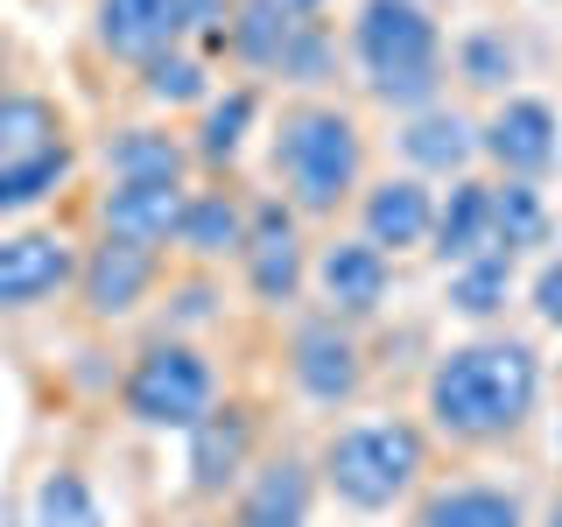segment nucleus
<instances>
[{"instance_id":"7c9ffc66","label":"nucleus","mask_w":562,"mask_h":527,"mask_svg":"<svg viewBox=\"0 0 562 527\" xmlns=\"http://www.w3.org/2000/svg\"><path fill=\"white\" fill-rule=\"evenodd\" d=\"M535 310H541V324H555V330H562V254L535 274Z\"/></svg>"},{"instance_id":"4468645a","label":"nucleus","mask_w":562,"mask_h":527,"mask_svg":"<svg viewBox=\"0 0 562 527\" xmlns=\"http://www.w3.org/2000/svg\"><path fill=\"white\" fill-rule=\"evenodd\" d=\"M316 289H324L330 316H373L386 303V289H394V268H386L380 246L338 239V246H324V260H316Z\"/></svg>"},{"instance_id":"f704fd0d","label":"nucleus","mask_w":562,"mask_h":527,"mask_svg":"<svg viewBox=\"0 0 562 527\" xmlns=\"http://www.w3.org/2000/svg\"><path fill=\"white\" fill-rule=\"evenodd\" d=\"M0 527H14V514H8V500H0Z\"/></svg>"},{"instance_id":"dca6fc26","label":"nucleus","mask_w":562,"mask_h":527,"mask_svg":"<svg viewBox=\"0 0 562 527\" xmlns=\"http://www.w3.org/2000/svg\"><path fill=\"white\" fill-rule=\"evenodd\" d=\"M233 527H310V464L303 457H274L246 479Z\"/></svg>"},{"instance_id":"412c9836","label":"nucleus","mask_w":562,"mask_h":527,"mask_svg":"<svg viewBox=\"0 0 562 527\" xmlns=\"http://www.w3.org/2000/svg\"><path fill=\"white\" fill-rule=\"evenodd\" d=\"M415 527H527V506L506 485H443L422 500Z\"/></svg>"},{"instance_id":"f03ea898","label":"nucleus","mask_w":562,"mask_h":527,"mask_svg":"<svg viewBox=\"0 0 562 527\" xmlns=\"http://www.w3.org/2000/svg\"><path fill=\"white\" fill-rule=\"evenodd\" d=\"M351 49H359V70L380 105L422 113L443 92V35L422 0H366L351 22Z\"/></svg>"},{"instance_id":"ddd939ff","label":"nucleus","mask_w":562,"mask_h":527,"mask_svg":"<svg viewBox=\"0 0 562 527\" xmlns=\"http://www.w3.org/2000/svg\"><path fill=\"white\" fill-rule=\"evenodd\" d=\"M190 35L183 0H99V43L127 64H155Z\"/></svg>"},{"instance_id":"0eeeda50","label":"nucleus","mask_w":562,"mask_h":527,"mask_svg":"<svg viewBox=\"0 0 562 527\" xmlns=\"http://www.w3.org/2000/svg\"><path fill=\"white\" fill-rule=\"evenodd\" d=\"M289 373H295V386H303L316 408H338V401L359 394V380H366V351H359V338H351L338 316H310V324H295Z\"/></svg>"},{"instance_id":"c756f323","label":"nucleus","mask_w":562,"mask_h":527,"mask_svg":"<svg viewBox=\"0 0 562 527\" xmlns=\"http://www.w3.org/2000/svg\"><path fill=\"white\" fill-rule=\"evenodd\" d=\"M457 70H464V85H479V92H499L506 78H514V43L506 35H464V49H457Z\"/></svg>"},{"instance_id":"f3484780","label":"nucleus","mask_w":562,"mask_h":527,"mask_svg":"<svg viewBox=\"0 0 562 527\" xmlns=\"http://www.w3.org/2000/svg\"><path fill=\"white\" fill-rule=\"evenodd\" d=\"M401 155L422 176H464V162L479 155V127L457 105H422V113H408V127H401Z\"/></svg>"},{"instance_id":"72a5a7b5","label":"nucleus","mask_w":562,"mask_h":527,"mask_svg":"<svg viewBox=\"0 0 562 527\" xmlns=\"http://www.w3.org/2000/svg\"><path fill=\"white\" fill-rule=\"evenodd\" d=\"M0 92H8V43H0Z\"/></svg>"},{"instance_id":"c9c22d12","label":"nucleus","mask_w":562,"mask_h":527,"mask_svg":"<svg viewBox=\"0 0 562 527\" xmlns=\"http://www.w3.org/2000/svg\"><path fill=\"white\" fill-rule=\"evenodd\" d=\"M549 527H562V500H555V514H549Z\"/></svg>"},{"instance_id":"7ed1b4c3","label":"nucleus","mask_w":562,"mask_h":527,"mask_svg":"<svg viewBox=\"0 0 562 527\" xmlns=\"http://www.w3.org/2000/svg\"><path fill=\"white\" fill-rule=\"evenodd\" d=\"M359 169H366V141H359V120L338 113V105H295L281 113L274 127V176L289 190V211H338L351 190H359Z\"/></svg>"},{"instance_id":"6e6552de","label":"nucleus","mask_w":562,"mask_h":527,"mask_svg":"<svg viewBox=\"0 0 562 527\" xmlns=\"http://www.w3.org/2000/svg\"><path fill=\"white\" fill-rule=\"evenodd\" d=\"M479 148H485L506 176L535 183V176H549V169L562 162V120H555L549 99H506L499 113L479 127Z\"/></svg>"},{"instance_id":"aec40b11","label":"nucleus","mask_w":562,"mask_h":527,"mask_svg":"<svg viewBox=\"0 0 562 527\" xmlns=\"http://www.w3.org/2000/svg\"><path fill=\"white\" fill-rule=\"evenodd\" d=\"M295 29H303V14H289V0H239L233 22H225V43H233L239 64L254 70H281V57H289Z\"/></svg>"},{"instance_id":"bb28decb","label":"nucleus","mask_w":562,"mask_h":527,"mask_svg":"<svg viewBox=\"0 0 562 527\" xmlns=\"http://www.w3.org/2000/svg\"><path fill=\"white\" fill-rule=\"evenodd\" d=\"M514 295V254H479L464 268H450V310L464 316H499Z\"/></svg>"},{"instance_id":"9d476101","label":"nucleus","mask_w":562,"mask_h":527,"mask_svg":"<svg viewBox=\"0 0 562 527\" xmlns=\"http://www.w3.org/2000/svg\"><path fill=\"white\" fill-rule=\"evenodd\" d=\"M254 436L260 429L246 401H211V415L190 429V492H204V500L233 492L254 464Z\"/></svg>"},{"instance_id":"423d86ee","label":"nucleus","mask_w":562,"mask_h":527,"mask_svg":"<svg viewBox=\"0 0 562 527\" xmlns=\"http://www.w3.org/2000/svg\"><path fill=\"white\" fill-rule=\"evenodd\" d=\"M239 260H246V289H254L268 310L295 303V289H303L310 260H303V233H295V211L281 204V198H268V204L246 211V246H239Z\"/></svg>"},{"instance_id":"f257e3e1","label":"nucleus","mask_w":562,"mask_h":527,"mask_svg":"<svg viewBox=\"0 0 562 527\" xmlns=\"http://www.w3.org/2000/svg\"><path fill=\"white\" fill-rule=\"evenodd\" d=\"M541 401V359L520 338H471L436 359L429 373V422L450 444H499Z\"/></svg>"},{"instance_id":"c85d7f7f","label":"nucleus","mask_w":562,"mask_h":527,"mask_svg":"<svg viewBox=\"0 0 562 527\" xmlns=\"http://www.w3.org/2000/svg\"><path fill=\"white\" fill-rule=\"evenodd\" d=\"M148 78H140V92H148L155 105H198L211 99V85H204V64L198 57H183V49H162L155 64H140Z\"/></svg>"},{"instance_id":"b1692460","label":"nucleus","mask_w":562,"mask_h":527,"mask_svg":"<svg viewBox=\"0 0 562 527\" xmlns=\"http://www.w3.org/2000/svg\"><path fill=\"white\" fill-rule=\"evenodd\" d=\"M549 198H541L535 183H520V176H506V183H492V254H527V246L549 239Z\"/></svg>"},{"instance_id":"4be33fe9","label":"nucleus","mask_w":562,"mask_h":527,"mask_svg":"<svg viewBox=\"0 0 562 527\" xmlns=\"http://www.w3.org/2000/svg\"><path fill=\"white\" fill-rule=\"evenodd\" d=\"M176 246H190L198 260L239 254V246H246V204L225 198V190H190L183 218H176Z\"/></svg>"},{"instance_id":"a211bd4d","label":"nucleus","mask_w":562,"mask_h":527,"mask_svg":"<svg viewBox=\"0 0 562 527\" xmlns=\"http://www.w3.org/2000/svg\"><path fill=\"white\" fill-rule=\"evenodd\" d=\"M429 239H436V254H443V268H464V260L492 254V183H479V176H457L450 198L436 204Z\"/></svg>"},{"instance_id":"1a4fd4ad","label":"nucleus","mask_w":562,"mask_h":527,"mask_svg":"<svg viewBox=\"0 0 562 527\" xmlns=\"http://www.w3.org/2000/svg\"><path fill=\"white\" fill-rule=\"evenodd\" d=\"M78 281V246L64 233H0V310H35Z\"/></svg>"},{"instance_id":"39448f33","label":"nucleus","mask_w":562,"mask_h":527,"mask_svg":"<svg viewBox=\"0 0 562 527\" xmlns=\"http://www.w3.org/2000/svg\"><path fill=\"white\" fill-rule=\"evenodd\" d=\"M218 401V380H211L204 351L183 338H155L140 359L127 366V386H120V408H127L140 429H198Z\"/></svg>"},{"instance_id":"473e14b6","label":"nucleus","mask_w":562,"mask_h":527,"mask_svg":"<svg viewBox=\"0 0 562 527\" xmlns=\"http://www.w3.org/2000/svg\"><path fill=\"white\" fill-rule=\"evenodd\" d=\"M316 8H324V0H289V14H303V22H310Z\"/></svg>"},{"instance_id":"cd10ccee","label":"nucleus","mask_w":562,"mask_h":527,"mask_svg":"<svg viewBox=\"0 0 562 527\" xmlns=\"http://www.w3.org/2000/svg\"><path fill=\"white\" fill-rule=\"evenodd\" d=\"M29 527H105L99 492L85 485V471H70V464L49 471V479L35 485V520Z\"/></svg>"},{"instance_id":"f8f14e48","label":"nucleus","mask_w":562,"mask_h":527,"mask_svg":"<svg viewBox=\"0 0 562 527\" xmlns=\"http://www.w3.org/2000/svg\"><path fill=\"white\" fill-rule=\"evenodd\" d=\"M366 218V246H380V254H408V246H429V225H436V190L422 183V176H386V183L366 190L359 204Z\"/></svg>"},{"instance_id":"e433bc0d","label":"nucleus","mask_w":562,"mask_h":527,"mask_svg":"<svg viewBox=\"0 0 562 527\" xmlns=\"http://www.w3.org/2000/svg\"><path fill=\"white\" fill-rule=\"evenodd\" d=\"M422 8H429V0H422Z\"/></svg>"},{"instance_id":"2eb2a0df","label":"nucleus","mask_w":562,"mask_h":527,"mask_svg":"<svg viewBox=\"0 0 562 527\" xmlns=\"http://www.w3.org/2000/svg\"><path fill=\"white\" fill-rule=\"evenodd\" d=\"M183 183H113L99 204L105 233L113 239H134V246H169L176 239V218H183Z\"/></svg>"},{"instance_id":"2f4dec72","label":"nucleus","mask_w":562,"mask_h":527,"mask_svg":"<svg viewBox=\"0 0 562 527\" xmlns=\"http://www.w3.org/2000/svg\"><path fill=\"white\" fill-rule=\"evenodd\" d=\"M176 303H183V310H176V316H183V324H198V316H211V289H183V295H176Z\"/></svg>"},{"instance_id":"6ab92c4d","label":"nucleus","mask_w":562,"mask_h":527,"mask_svg":"<svg viewBox=\"0 0 562 527\" xmlns=\"http://www.w3.org/2000/svg\"><path fill=\"white\" fill-rule=\"evenodd\" d=\"M190 148L162 127H120L105 141V176L113 183H183Z\"/></svg>"},{"instance_id":"393cba45","label":"nucleus","mask_w":562,"mask_h":527,"mask_svg":"<svg viewBox=\"0 0 562 527\" xmlns=\"http://www.w3.org/2000/svg\"><path fill=\"white\" fill-rule=\"evenodd\" d=\"M260 120V92L254 85H233L225 99H204V120H198V155L204 162H233L246 148V127Z\"/></svg>"},{"instance_id":"20e7f679","label":"nucleus","mask_w":562,"mask_h":527,"mask_svg":"<svg viewBox=\"0 0 562 527\" xmlns=\"http://www.w3.org/2000/svg\"><path fill=\"white\" fill-rule=\"evenodd\" d=\"M422 471H429V444L415 422H359L324 444V485L359 514H386Z\"/></svg>"},{"instance_id":"5701e85b","label":"nucleus","mask_w":562,"mask_h":527,"mask_svg":"<svg viewBox=\"0 0 562 527\" xmlns=\"http://www.w3.org/2000/svg\"><path fill=\"white\" fill-rule=\"evenodd\" d=\"M64 148V113L43 92H0V162H29V155Z\"/></svg>"},{"instance_id":"a878e982","label":"nucleus","mask_w":562,"mask_h":527,"mask_svg":"<svg viewBox=\"0 0 562 527\" xmlns=\"http://www.w3.org/2000/svg\"><path fill=\"white\" fill-rule=\"evenodd\" d=\"M64 183H70V141L49 155H29V162H0V218L35 211L43 198H57Z\"/></svg>"},{"instance_id":"9b49d317","label":"nucleus","mask_w":562,"mask_h":527,"mask_svg":"<svg viewBox=\"0 0 562 527\" xmlns=\"http://www.w3.org/2000/svg\"><path fill=\"white\" fill-rule=\"evenodd\" d=\"M155 274H162L155 246H134V239L105 233L92 254L78 260V295H85V310H92V316H127L140 295L155 289Z\"/></svg>"}]
</instances>
